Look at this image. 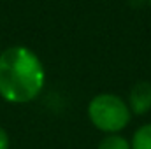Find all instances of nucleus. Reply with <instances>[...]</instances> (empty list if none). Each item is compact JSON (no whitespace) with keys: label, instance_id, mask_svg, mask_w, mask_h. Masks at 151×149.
I'll return each instance as SVG.
<instances>
[{"label":"nucleus","instance_id":"obj_4","mask_svg":"<svg viewBox=\"0 0 151 149\" xmlns=\"http://www.w3.org/2000/svg\"><path fill=\"white\" fill-rule=\"evenodd\" d=\"M130 148L132 149H151V123L141 125L132 139H130Z\"/></svg>","mask_w":151,"mask_h":149},{"label":"nucleus","instance_id":"obj_5","mask_svg":"<svg viewBox=\"0 0 151 149\" xmlns=\"http://www.w3.org/2000/svg\"><path fill=\"white\" fill-rule=\"evenodd\" d=\"M97 149H132L130 139H127L121 133H107L100 139Z\"/></svg>","mask_w":151,"mask_h":149},{"label":"nucleus","instance_id":"obj_7","mask_svg":"<svg viewBox=\"0 0 151 149\" xmlns=\"http://www.w3.org/2000/svg\"><path fill=\"white\" fill-rule=\"evenodd\" d=\"M128 2H130V5H132V7H141V5L148 4V0H128Z\"/></svg>","mask_w":151,"mask_h":149},{"label":"nucleus","instance_id":"obj_8","mask_svg":"<svg viewBox=\"0 0 151 149\" xmlns=\"http://www.w3.org/2000/svg\"><path fill=\"white\" fill-rule=\"evenodd\" d=\"M148 4H150V7H151V0H148Z\"/></svg>","mask_w":151,"mask_h":149},{"label":"nucleus","instance_id":"obj_1","mask_svg":"<svg viewBox=\"0 0 151 149\" xmlns=\"http://www.w3.org/2000/svg\"><path fill=\"white\" fill-rule=\"evenodd\" d=\"M46 69L27 46H11L0 54V97L9 104H28L42 93Z\"/></svg>","mask_w":151,"mask_h":149},{"label":"nucleus","instance_id":"obj_9","mask_svg":"<svg viewBox=\"0 0 151 149\" xmlns=\"http://www.w3.org/2000/svg\"><path fill=\"white\" fill-rule=\"evenodd\" d=\"M2 51H4V49H2V47H0V54H2Z\"/></svg>","mask_w":151,"mask_h":149},{"label":"nucleus","instance_id":"obj_2","mask_svg":"<svg viewBox=\"0 0 151 149\" xmlns=\"http://www.w3.org/2000/svg\"><path fill=\"white\" fill-rule=\"evenodd\" d=\"M86 116L90 123L106 135L123 132L132 121V112L127 100L109 91L99 93L88 102Z\"/></svg>","mask_w":151,"mask_h":149},{"label":"nucleus","instance_id":"obj_3","mask_svg":"<svg viewBox=\"0 0 151 149\" xmlns=\"http://www.w3.org/2000/svg\"><path fill=\"white\" fill-rule=\"evenodd\" d=\"M132 116H144L151 111V82L150 81H139L132 86L127 100Z\"/></svg>","mask_w":151,"mask_h":149},{"label":"nucleus","instance_id":"obj_6","mask_svg":"<svg viewBox=\"0 0 151 149\" xmlns=\"http://www.w3.org/2000/svg\"><path fill=\"white\" fill-rule=\"evenodd\" d=\"M11 148V139H9V133L5 128L0 126V149H9Z\"/></svg>","mask_w":151,"mask_h":149}]
</instances>
